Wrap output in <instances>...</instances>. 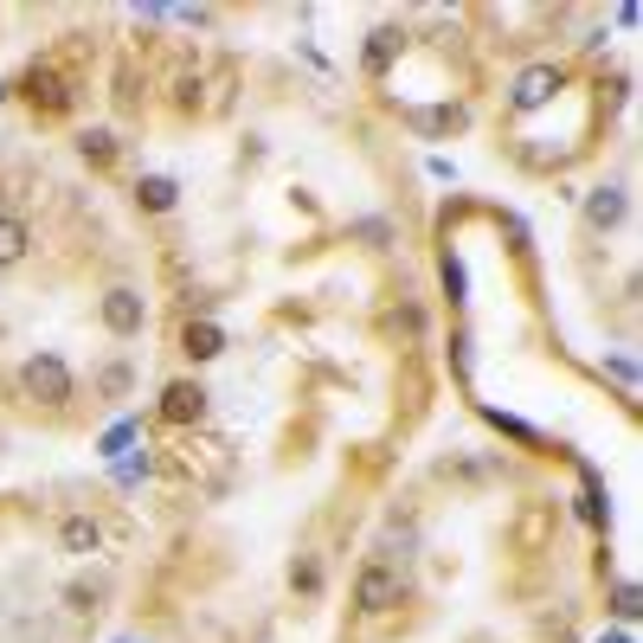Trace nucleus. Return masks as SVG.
I'll return each mask as SVG.
<instances>
[{
	"label": "nucleus",
	"instance_id": "nucleus-1",
	"mask_svg": "<svg viewBox=\"0 0 643 643\" xmlns=\"http://www.w3.org/2000/svg\"><path fill=\"white\" fill-rule=\"evenodd\" d=\"M20 386H26V399H39V406H65V399H72V367L59 355H33L20 367Z\"/></svg>",
	"mask_w": 643,
	"mask_h": 643
},
{
	"label": "nucleus",
	"instance_id": "nucleus-2",
	"mask_svg": "<svg viewBox=\"0 0 643 643\" xmlns=\"http://www.w3.org/2000/svg\"><path fill=\"white\" fill-rule=\"evenodd\" d=\"M399 598H406V585H399V572H393V567H360V579H355V605L367 611V618L393 611Z\"/></svg>",
	"mask_w": 643,
	"mask_h": 643
},
{
	"label": "nucleus",
	"instance_id": "nucleus-3",
	"mask_svg": "<svg viewBox=\"0 0 643 643\" xmlns=\"http://www.w3.org/2000/svg\"><path fill=\"white\" fill-rule=\"evenodd\" d=\"M161 419H168V425H200V419H207V386L174 380V386L161 393Z\"/></svg>",
	"mask_w": 643,
	"mask_h": 643
},
{
	"label": "nucleus",
	"instance_id": "nucleus-4",
	"mask_svg": "<svg viewBox=\"0 0 643 643\" xmlns=\"http://www.w3.org/2000/svg\"><path fill=\"white\" fill-rule=\"evenodd\" d=\"M143 296H136V289H110V296H103V329H110V335H136V329H143Z\"/></svg>",
	"mask_w": 643,
	"mask_h": 643
},
{
	"label": "nucleus",
	"instance_id": "nucleus-5",
	"mask_svg": "<svg viewBox=\"0 0 643 643\" xmlns=\"http://www.w3.org/2000/svg\"><path fill=\"white\" fill-rule=\"evenodd\" d=\"M554 90H560V72H554V65H528V72L515 77V110H541Z\"/></svg>",
	"mask_w": 643,
	"mask_h": 643
},
{
	"label": "nucleus",
	"instance_id": "nucleus-6",
	"mask_svg": "<svg viewBox=\"0 0 643 643\" xmlns=\"http://www.w3.org/2000/svg\"><path fill=\"white\" fill-rule=\"evenodd\" d=\"M59 541H65V554H97V547H103V528H97L90 515H65Z\"/></svg>",
	"mask_w": 643,
	"mask_h": 643
},
{
	"label": "nucleus",
	"instance_id": "nucleus-7",
	"mask_svg": "<svg viewBox=\"0 0 643 643\" xmlns=\"http://www.w3.org/2000/svg\"><path fill=\"white\" fill-rule=\"evenodd\" d=\"M585 219H592L598 232H611V225L625 219V194H618V187H598V194L585 200Z\"/></svg>",
	"mask_w": 643,
	"mask_h": 643
},
{
	"label": "nucleus",
	"instance_id": "nucleus-8",
	"mask_svg": "<svg viewBox=\"0 0 643 643\" xmlns=\"http://www.w3.org/2000/svg\"><path fill=\"white\" fill-rule=\"evenodd\" d=\"M219 348H225V335H219L213 322H187V355L194 360H213Z\"/></svg>",
	"mask_w": 643,
	"mask_h": 643
},
{
	"label": "nucleus",
	"instance_id": "nucleus-9",
	"mask_svg": "<svg viewBox=\"0 0 643 643\" xmlns=\"http://www.w3.org/2000/svg\"><path fill=\"white\" fill-rule=\"evenodd\" d=\"M136 194H143V207H148V213H168V207H174V194H181V187H174V181H168V174H148L143 187H136Z\"/></svg>",
	"mask_w": 643,
	"mask_h": 643
},
{
	"label": "nucleus",
	"instance_id": "nucleus-10",
	"mask_svg": "<svg viewBox=\"0 0 643 643\" xmlns=\"http://www.w3.org/2000/svg\"><path fill=\"white\" fill-rule=\"evenodd\" d=\"M77 154H84V161H97V168H103V161H110V154H116V136H110V129H84V136H77Z\"/></svg>",
	"mask_w": 643,
	"mask_h": 643
},
{
	"label": "nucleus",
	"instance_id": "nucleus-11",
	"mask_svg": "<svg viewBox=\"0 0 643 643\" xmlns=\"http://www.w3.org/2000/svg\"><path fill=\"white\" fill-rule=\"evenodd\" d=\"M20 258H26V225L0 219V264H20Z\"/></svg>",
	"mask_w": 643,
	"mask_h": 643
},
{
	"label": "nucleus",
	"instance_id": "nucleus-12",
	"mask_svg": "<svg viewBox=\"0 0 643 643\" xmlns=\"http://www.w3.org/2000/svg\"><path fill=\"white\" fill-rule=\"evenodd\" d=\"M611 605H618V618H638V611H643V592H638V585H631V579H625Z\"/></svg>",
	"mask_w": 643,
	"mask_h": 643
},
{
	"label": "nucleus",
	"instance_id": "nucleus-13",
	"mask_svg": "<svg viewBox=\"0 0 643 643\" xmlns=\"http://www.w3.org/2000/svg\"><path fill=\"white\" fill-rule=\"evenodd\" d=\"M598 643H631V638H598Z\"/></svg>",
	"mask_w": 643,
	"mask_h": 643
}]
</instances>
